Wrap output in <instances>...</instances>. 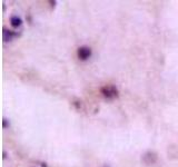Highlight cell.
Here are the masks:
<instances>
[{
    "instance_id": "6da1fadb",
    "label": "cell",
    "mask_w": 178,
    "mask_h": 167,
    "mask_svg": "<svg viewBox=\"0 0 178 167\" xmlns=\"http://www.w3.org/2000/svg\"><path fill=\"white\" fill-rule=\"evenodd\" d=\"M101 93L107 98H115V97L118 96L117 89L115 88L114 86H111V85H107L104 88H101Z\"/></svg>"
},
{
    "instance_id": "7a4b0ae2",
    "label": "cell",
    "mask_w": 178,
    "mask_h": 167,
    "mask_svg": "<svg viewBox=\"0 0 178 167\" xmlns=\"http://www.w3.org/2000/svg\"><path fill=\"white\" fill-rule=\"evenodd\" d=\"M90 56H91V49L89 48V47L84 46V47H80V48L78 49V57L82 59V60H86Z\"/></svg>"
},
{
    "instance_id": "3957f363",
    "label": "cell",
    "mask_w": 178,
    "mask_h": 167,
    "mask_svg": "<svg viewBox=\"0 0 178 167\" xmlns=\"http://www.w3.org/2000/svg\"><path fill=\"white\" fill-rule=\"evenodd\" d=\"M10 23H11V26L12 27H19V26L21 25V19L19 17H17V16H15V17H11V19H10Z\"/></svg>"
},
{
    "instance_id": "277c9868",
    "label": "cell",
    "mask_w": 178,
    "mask_h": 167,
    "mask_svg": "<svg viewBox=\"0 0 178 167\" xmlns=\"http://www.w3.org/2000/svg\"><path fill=\"white\" fill-rule=\"evenodd\" d=\"M11 39V33L9 31L5 30L3 31V40L5 41H9Z\"/></svg>"
}]
</instances>
